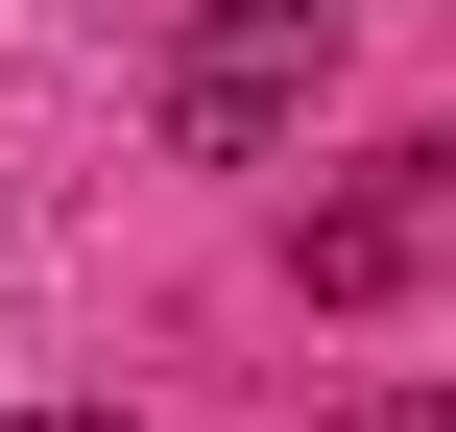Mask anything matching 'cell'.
<instances>
[{"label": "cell", "mask_w": 456, "mask_h": 432, "mask_svg": "<svg viewBox=\"0 0 456 432\" xmlns=\"http://www.w3.org/2000/svg\"><path fill=\"white\" fill-rule=\"evenodd\" d=\"M313 72H337V24H313V0H192V24L144 48V120H168L192 168H265V144L313 120Z\"/></svg>", "instance_id": "1"}, {"label": "cell", "mask_w": 456, "mask_h": 432, "mask_svg": "<svg viewBox=\"0 0 456 432\" xmlns=\"http://www.w3.org/2000/svg\"><path fill=\"white\" fill-rule=\"evenodd\" d=\"M409 240H433V216H409V192H337V216H313V289H337V313H361V289H409Z\"/></svg>", "instance_id": "2"}, {"label": "cell", "mask_w": 456, "mask_h": 432, "mask_svg": "<svg viewBox=\"0 0 456 432\" xmlns=\"http://www.w3.org/2000/svg\"><path fill=\"white\" fill-rule=\"evenodd\" d=\"M0 432H120V409H0Z\"/></svg>", "instance_id": "3"}]
</instances>
